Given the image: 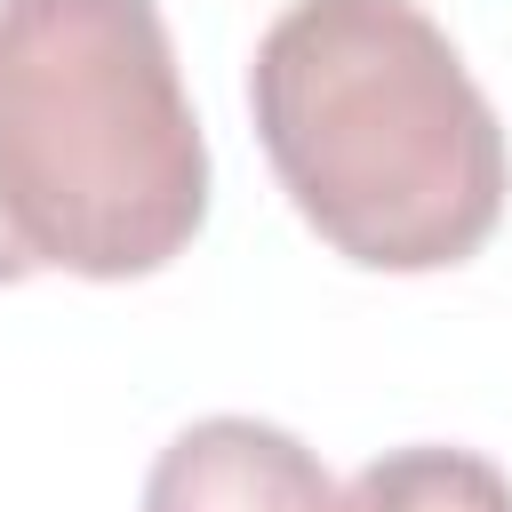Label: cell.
<instances>
[{
  "label": "cell",
  "mask_w": 512,
  "mask_h": 512,
  "mask_svg": "<svg viewBox=\"0 0 512 512\" xmlns=\"http://www.w3.org/2000/svg\"><path fill=\"white\" fill-rule=\"evenodd\" d=\"M24 272H32V256H24V248L8 240V224H0V288H16Z\"/></svg>",
  "instance_id": "5"
},
{
  "label": "cell",
  "mask_w": 512,
  "mask_h": 512,
  "mask_svg": "<svg viewBox=\"0 0 512 512\" xmlns=\"http://www.w3.org/2000/svg\"><path fill=\"white\" fill-rule=\"evenodd\" d=\"M144 512H336V480L264 416H200L152 456Z\"/></svg>",
  "instance_id": "3"
},
{
  "label": "cell",
  "mask_w": 512,
  "mask_h": 512,
  "mask_svg": "<svg viewBox=\"0 0 512 512\" xmlns=\"http://www.w3.org/2000/svg\"><path fill=\"white\" fill-rule=\"evenodd\" d=\"M336 512H512V480L480 448L416 440V448L368 456L336 488Z\"/></svg>",
  "instance_id": "4"
},
{
  "label": "cell",
  "mask_w": 512,
  "mask_h": 512,
  "mask_svg": "<svg viewBox=\"0 0 512 512\" xmlns=\"http://www.w3.org/2000/svg\"><path fill=\"white\" fill-rule=\"evenodd\" d=\"M248 112L344 264L448 272L504 224V120L416 0H288L256 40Z\"/></svg>",
  "instance_id": "1"
},
{
  "label": "cell",
  "mask_w": 512,
  "mask_h": 512,
  "mask_svg": "<svg viewBox=\"0 0 512 512\" xmlns=\"http://www.w3.org/2000/svg\"><path fill=\"white\" fill-rule=\"evenodd\" d=\"M0 224L32 272L144 280L208 224V136L152 0H0Z\"/></svg>",
  "instance_id": "2"
}]
</instances>
